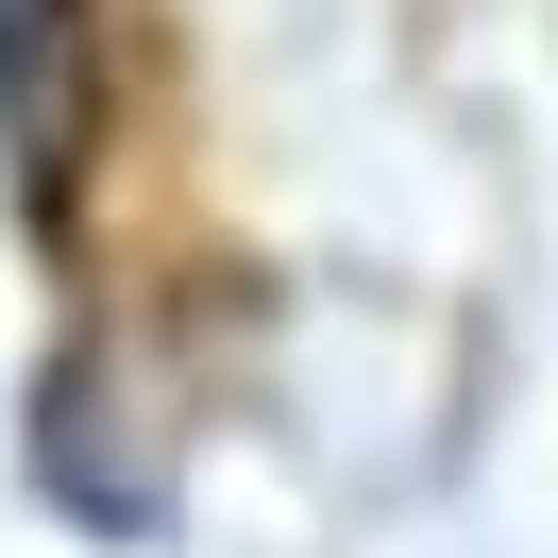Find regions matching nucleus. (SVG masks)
<instances>
[{
    "instance_id": "nucleus-1",
    "label": "nucleus",
    "mask_w": 558,
    "mask_h": 558,
    "mask_svg": "<svg viewBox=\"0 0 558 558\" xmlns=\"http://www.w3.org/2000/svg\"><path fill=\"white\" fill-rule=\"evenodd\" d=\"M85 119H102L85 0H0V170H17L35 238H69V204H85Z\"/></svg>"
}]
</instances>
